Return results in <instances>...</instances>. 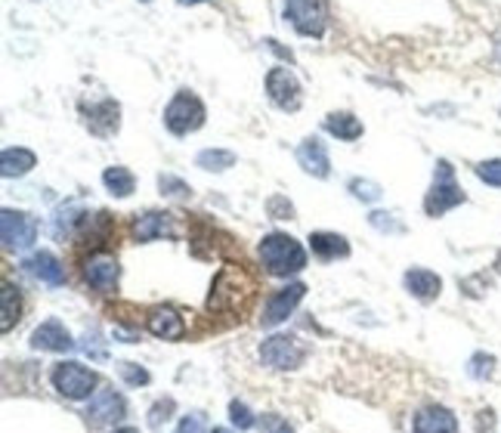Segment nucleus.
I'll return each instance as SVG.
<instances>
[{"instance_id":"22","label":"nucleus","mask_w":501,"mask_h":433,"mask_svg":"<svg viewBox=\"0 0 501 433\" xmlns=\"http://www.w3.org/2000/svg\"><path fill=\"white\" fill-rule=\"evenodd\" d=\"M326 130L331 136L344 139V143H353V139L362 136V121L350 112H331L326 118Z\"/></svg>"},{"instance_id":"9","label":"nucleus","mask_w":501,"mask_h":433,"mask_svg":"<svg viewBox=\"0 0 501 433\" xmlns=\"http://www.w3.org/2000/svg\"><path fill=\"white\" fill-rule=\"evenodd\" d=\"M266 93L282 112H297L300 108V81L295 77V72L285 65L269 68L266 75Z\"/></svg>"},{"instance_id":"16","label":"nucleus","mask_w":501,"mask_h":433,"mask_svg":"<svg viewBox=\"0 0 501 433\" xmlns=\"http://www.w3.org/2000/svg\"><path fill=\"white\" fill-rule=\"evenodd\" d=\"M403 285H406V291L412 294L415 300H421V304H430V300H436L439 291H443V278H439L434 269H424V267L408 269V273L403 276Z\"/></svg>"},{"instance_id":"34","label":"nucleus","mask_w":501,"mask_h":433,"mask_svg":"<svg viewBox=\"0 0 501 433\" xmlns=\"http://www.w3.org/2000/svg\"><path fill=\"white\" fill-rule=\"evenodd\" d=\"M368 223H372V227L377 229V232H403V223H396L393 220V214H384V211H375L372 216H368Z\"/></svg>"},{"instance_id":"20","label":"nucleus","mask_w":501,"mask_h":433,"mask_svg":"<svg viewBox=\"0 0 501 433\" xmlns=\"http://www.w3.org/2000/svg\"><path fill=\"white\" fill-rule=\"evenodd\" d=\"M310 251L319 260H337V257H350V242L337 232H313L310 236Z\"/></svg>"},{"instance_id":"6","label":"nucleus","mask_w":501,"mask_h":433,"mask_svg":"<svg viewBox=\"0 0 501 433\" xmlns=\"http://www.w3.org/2000/svg\"><path fill=\"white\" fill-rule=\"evenodd\" d=\"M96 371H90L81 362H59L53 368V387L63 393L65 399H90L96 393Z\"/></svg>"},{"instance_id":"4","label":"nucleus","mask_w":501,"mask_h":433,"mask_svg":"<svg viewBox=\"0 0 501 433\" xmlns=\"http://www.w3.org/2000/svg\"><path fill=\"white\" fill-rule=\"evenodd\" d=\"M165 124L176 136L195 134V130L205 124V103L192 90H180L171 99V106L165 108Z\"/></svg>"},{"instance_id":"5","label":"nucleus","mask_w":501,"mask_h":433,"mask_svg":"<svg viewBox=\"0 0 501 433\" xmlns=\"http://www.w3.org/2000/svg\"><path fill=\"white\" fill-rule=\"evenodd\" d=\"M285 19L297 35L322 37L328 25V0H285Z\"/></svg>"},{"instance_id":"39","label":"nucleus","mask_w":501,"mask_h":433,"mask_svg":"<svg viewBox=\"0 0 501 433\" xmlns=\"http://www.w3.org/2000/svg\"><path fill=\"white\" fill-rule=\"evenodd\" d=\"M183 4H205V0H183Z\"/></svg>"},{"instance_id":"10","label":"nucleus","mask_w":501,"mask_h":433,"mask_svg":"<svg viewBox=\"0 0 501 433\" xmlns=\"http://www.w3.org/2000/svg\"><path fill=\"white\" fill-rule=\"evenodd\" d=\"M118 278H121V267L112 254L96 251L84 260V282H87L90 288H96L99 294H112L118 288Z\"/></svg>"},{"instance_id":"38","label":"nucleus","mask_w":501,"mask_h":433,"mask_svg":"<svg viewBox=\"0 0 501 433\" xmlns=\"http://www.w3.org/2000/svg\"><path fill=\"white\" fill-rule=\"evenodd\" d=\"M211 433H233V430H226V428H214Z\"/></svg>"},{"instance_id":"35","label":"nucleus","mask_w":501,"mask_h":433,"mask_svg":"<svg viewBox=\"0 0 501 433\" xmlns=\"http://www.w3.org/2000/svg\"><path fill=\"white\" fill-rule=\"evenodd\" d=\"M174 399H161L152 406V412H149V428H161V421H167V418L174 415Z\"/></svg>"},{"instance_id":"26","label":"nucleus","mask_w":501,"mask_h":433,"mask_svg":"<svg viewBox=\"0 0 501 433\" xmlns=\"http://www.w3.org/2000/svg\"><path fill=\"white\" fill-rule=\"evenodd\" d=\"M158 189H161V196H167V198H189L192 196V186L174 174H161Z\"/></svg>"},{"instance_id":"19","label":"nucleus","mask_w":501,"mask_h":433,"mask_svg":"<svg viewBox=\"0 0 501 433\" xmlns=\"http://www.w3.org/2000/svg\"><path fill=\"white\" fill-rule=\"evenodd\" d=\"M87 127H90V134H96V136H112L115 130H118V115H121V108L118 103H112V99H103V103H96V106H90L87 112Z\"/></svg>"},{"instance_id":"37","label":"nucleus","mask_w":501,"mask_h":433,"mask_svg":"<svg viewBox=\"0 0 501 433\" xmlns=\"http://www.w3.org/2000/svg\"><path fill=\"white\" fill-rule=\"evenodd\" d=\"M115 433H140L136 428H121V430H115Z\"/></svg>"},{"instance_id":"25","label":"nucleus","mask_w":501,"mask_h":433,"mask_svg":"<svg viewBox=\"0 0 501 433\" xmlns=\"http://www.w3.org/2000/svg\"><path fill=\"white\" fill-rule=\"evenodd\" d=\"M195 165L202 170H214V174H220V170H229L235 167V152H226V149H205L195 155Z\"/></svg>"},{"instance_id":"41","label":"nucleus","mask_w":501,"mask_h":433,"mask_svg":"<svg viewBox=\"0 0 501 433\" xmlns=\"http://www.w3.org/2000/svg\"><path fill=\"white\" fill-rule=\"evenodd\" d=\"M143 4H149V0H143Z\"/></svg>"},{"instance_id":"28","label":"nucleus","mask_w":501,"mask_h":433,"mask_svg":"<svg viewBox=\"0 0 501 433\" xmlns=\"http://www.w3.org/2000/svg\"><path fill=\"white\" fill-rule=\"evenodd\" d=\"M229 421H233L238 430L257 428V418H254V412H251L248 406H245V402H238V399L229 402Z\"/></svg>"},{"instance_id":"32","label":"nucleus","mask_w":501,"mask_h":433,"mask_svg":"<svg viewBox=\"0 0 501 433\" xmlns=\"http://www.w3.org/2000/svg\"><path fill=\"white\" fill-rule=\"evenodd\" d=\"M118 375L125 378V381H127L130 387H140V384H149V381H152L149 371L140 368V366H134V362H121V366H118Z\"/></svg>"},{"instance_id":"27","label":"nucleus","mask_w":501,"mask_h":433,"mask_svg":"<svg viewBox=\"0 0 501 433\" xmlns=\"http://www.w3.org/2000/svg\"><path fill=\"white\" fill-rule=\"evenodd\" d=\"M492 371H496V356H489V353L470 356V366H467L470 378H476V381H489Z\"/></svg>"},{"instance_id":"14","label":"nucleus","mask_w":501,"mask_h":433,"mask_svg":"<svg viewBox=\"0 0 501 433\" xmlns=\"http://www.w3.org/2000/svg\"><path fill=\"white\" fill-rule=\"evenodd\" d=\"M176 236V220L174 214L165 211H149L134 220V238L136 242H152V238H174Z\"/></svg>"},{"instance_id":"36","label":"nucleus","mask_w":501,"mask_h":433,"mask_svg":"<svg viewBox=\"0 0 501 433\" xmlns=\"http://www.w3.org/2000/svg\"><path fill=\"white\" fill-rule=\"evenodd\" d=\"M174 433H205V415L202 412H192L176 424Z\"/></svg>"},{"instance_id":"40","label":"nucleus","mask_w":501,"mask_h":433,"mask_svg":"<svg viewBox=\"0 0 501 433\" xmlns=\"http://www.w3.org/2000/svg\"><path fill=\"white\" fill-rule=\"evenodd\" d=\"M496 56H498V62H501V44H498V50H496Z\"/></svg>"},{"instance_id":"12","label":"nucleus","mask_w":501,"mask_h":433,"mask_svg":"<svg viewBox=\"0 0 501 433\" xmlns=\"http://www.w3.org/2000/svg\"><path fill=\"white\" fill-rule=\"evenodd\" d=\"M32 347L35 350H44V353H68L75 347V340H72V335H68V328L63 322L47 319L32 331Z\"/></svg>"},{"instance_id":"31","label":"nucleus","mask_w":501,"mask_h":433,"mask_svg":"<svg viewBox=\"0 0 501 433\" xmlns=\"http://www.w3.org/2000/svg\"><path fill=\"white\" fill-rule=\"evenodd\" d=\"M266 211L273 220H295V205H291L285 196H273L266 201Z\"/></svg>"},{"instance_id":"3","label":"nucleus","mask_w":501,"mask_h":433,"mask_svg":"<svg viewBox=\"0 0 501 433\" xmlns=\"http://www.w3.org/2000/svg\"><path fill=\"white\" fill-rule=\"evenodd\" d=\"M306 344L297 335H273L260 344V362L273 371H295L304 366Z\"/></svg>"},{"instance_id":"15","label":"nucleus","mask_w":501,"mask_h":433,"mask_svg":"<svg viewBox=\"0 0 501 433\" xmlns=\"http://www.w3.org/2000/svg\"><path fill=\"white\" fill-rule=\"evenodd\" d=\"M145 328L161 340H180L183 335H186V322H183V316L176 313L174 307L149 309V316H145Z\"/></svg>"},{"instance_id":"24","label":"nucleus","mask_w":501,"mask_h":433,"mask_svg":"<svg viewBox=\"0 0 501 433\" xmlns=\"http://www.w3.org/2000/svg\"><path fill=\"white\" fill-rule=\"evenodd\" d=\"M103 183H105V189H109L115 198H127V196H134V189H136V176L130 174L125 165L105 167Z\"/></svg>"},{"instance_id":"2","label":"nucleus","mask_w":501,"mask_h":433,"mask_svg":"<svg viewBox=\"0 0 501 433\" xmlns=\"http://www.w3.org/2000/svg\"><path fill=\"white\" fill-rule=\"evenodd\" d=\"M465 201H467L465 189L455 183V167L449 161H436L434 186H430V192L424 196V211H427V216H443L446 211H452V207L465 205Z\"/></svg>"},{"instance_id":"30","label":"nucleus","mask_w":501,"mask_h":433,"mask_svg":"<svg viewBox=\"0 0 501 433\" xmlns=\"http://www.w3.org/2000/svg\"><path fill=\"white\" fill-rule=\"evenodd\" d=\"M350 192H353V196H356L359 201H368V205H372V201H377V198L384 196L381 186L372 183V180H350Z\"/></svg>"},{"instance_id":"23","label":"nucleus","mask_w":501,"mask_h":433,"mask_svg":"<svg viewBox=\"0 0 501 433\" xmlns=\"http://www.w3.org/2000/svg\"><path fill=\"white\" fill-rule=\"evenodd\" d=\"M22 319V300L19 291L13 288L10 282H4V291H0V331H13V325Z\"/></svg>"},{"instance_id":"21","label":"nucleus","mask_w":501,"mask_h":433,"mask_svg":"<svg viewBox=\"0 0 501 433\" xmlns=\"http://www.w3.org/2000/svg\"><path fill=\"white\" fill-rule=\"evenodd\" d=\"M35 165H37V155L32 149H22V146H16V149H4V155H0V174H4L6 180L25 176Z\"/></svg>"},{"instance_id":"1","label":"nucleus","mask_w":501,"mask_h":433,"mask_svg":"<svg viewBox=\"0 0 501 433\" xmlns=\"http://www.w3.org/2000/svg\"><path fill=\"white\" fill-rule=\"evenodd\" d=\"M260 263L266 267L269 276L288 278L306 267V251L288 232H269L260 242Z\"/></svg>"},{"instance_id":"33","label":"nucleus","mask_w":501,"mask_h":433,"mask_svg":"<svg viewBox=\"0 0 501 433\" xmlns=\"http://www.w3.org/2000/svg\"><path fill=\"white\" fill-rule=\"evenodd\" d=\"M257 428H260V433H295V428H291V424L285 421L282 415H273V412L260 418Z\"/></svg>"},{"instance_id":"17","label":"nucleus","mask_w":501,"mask_h":433,"mask_svg":"<svg viewBox=\"0 0 501 433\" xmlns=\"http://www.w3.org/2000/svg\"><path fill=\"white\" fill-rule=\"evenodd\" d=\"M22 267L32 273L37 282H44V285H50V288H59V285H65V267L59 263L56 254H50V251H35L32 257H28Z\"/></svg>"},{"instance_id":"18","label":"nucleus","mask_w":501,"mask_h":433,"mask_svg":"<svg viewBox=\"0 0 501 433\" xmlns=\"http://www.w3.org/2000/svg\"><path fill=\"white\" fill-rule=\"evenodd\" d=\"M412 433H458V418L446 406H424L415 415Z\"/></svg>"},{"instance_id":"8","label":"nucleus","mask_w":501,"mask_h":433,"mask_svg":"<svg viewBox=\"0 0 501 433\" xmlns=\"http://www.w3.org/2000/svg\"><path fill=\"white\" fill-rule=\"evenodd\" d=\"M304 294H306L304 282H291V285H285V288L273 291L269 294V300H266V307H264V316H260V325H264V328H276V325H282L297 309V304L304 300Z\"/></svg>"},{"instance_id":"7","label":"nucleus","mask_w":501,"mask_h":433,"mask_svg":"<svg viewBox=\"0 0 501 433\" xmlns=\"http://www.w3.org/2000/svg\"><path fill=\"white\" fill-rule=\"evenodd\" d=\"M0 238H4L6 251H25V247H32L37 238L35 216L25 211L4 207V211H0Z\"/></svg>"},{"instance_id":"29","label":"nucleus","mask_w":501,"mask_h":433,"mask_svg":"<svg viewBox=\"0 0 501 433\" xmlns=\"http://www.w3.org/2000/svg\"><path fill=\"white\" fill-rule=\"evenodd\" d=\"M474 174L480 176L486 186H496V189H501V158L480 161V165L474 167Z\"/></svg>"},{"instance_id":"11","label":"nucleus","mask_w":501,"mask_h":433,"mask_svg":"<svg viewBox=\"0 0 501 433\" xmlns=\"http://www.w3.org/2000/svg\"><path fill=\"white\" fill-rule=\"evenodd\" d=\"M127 415V402L121 393L115 390H96L94 397H90V406H87V421L94 424V428H105V424H115L121 421V418Z\"/></svg>"},{"instance_id":"13","label":"nucleus","mask_w":501,"mask_h":433,"mask_svg":"<svg viewBox=\"0 0 501 433\" xmlns=\"http://www.w3.org/2000/svg\"><path fill=\"white\" fill-rule=\"evenodd\" d=\"M297 165L306 170L316 180H326L331 174V158H328V149L319 136H306L304 143L297 146Z\"/></svg>"}]
</instances>
